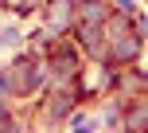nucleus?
Returning a JSON list of instances; mask_svg holds the SVG:
<instances>
[{"label":"nucleus","mask_w":148,"mask_h":133,"mask_svg":"<svg viewBox=\"0 0 148 133\" xmlns=\"http://www.w3.org/2000/svg\"><path fill=\"white\" fill-rule=\"evenodd\" d=\"M82 16H86V20H94V24H101V20H105L101 4H86V12H82Z\"/></svg>","instance_id":"obj_1"}]
</instances>
